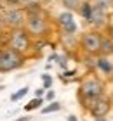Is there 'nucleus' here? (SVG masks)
Segmentation results:
<instances>
[{
  "instance_id": "1",
  "label": "nucleus",
  "mask_w": 113,
  "mask_h": 121,
  "mask_svg": "<svg viewBox=\"0 0 113 121\" xmlns=\"http://www.w3.org/2000/svg\"><path fill=\"white\" fill-rule=\"evenodd\" d=\"M103 95V83L98 78H87L78 88V100L84 107H89L98 97Z\"/></svg>"
},
{
  "instance_id": "2",
  "label": "nucleus",
  "mask_w": 113,
  "mask_h": 121,
  "mask_svg": "<svg viewBox=\"0 0 113 121\" xmlns=\"http://www.w3.org/2000/svg\"><path fill=\"white\" fill-rule=\"evenodd\" d=\"M5 47L12 48L18 54L26 56L33 48V42H31V36L26 33L25 28H18V30H10V33L7 35V45Z\"/></svg>"
},
{
  "instance_id": "3",
  "label": "nucleus",
  "mask_w": 113,
  "mask_h": 121,
  "mask_svg": "<svg viewBox=\"0 0 113 121\" xmlns=\"http://www.w3.org/2000/svg\"><path fill=\"white\" fill-rule=\"evenodd\" d=\"M26 64V56L18 54L9 47H4L0 50V73H10V71L21 69Z\"/></svg>"
},
{
  "instance_id": "4",
  "label": "nucleus",
  "mask_w": 113,
  "mask_h": 121,
  "mask_svg": "<svg viewBox=\"0 0 113 121\" xmlns=\"http://www.w3.org/2000/svg\"><path fill=\"white\" fill-rule=\"evenodd\" d=\"M25 30L30 36H35V38H44L49 31V23L44 16L38 12V14H30L26 16V21H25Z\"/></svg>"
},
{
  "instance_id": "5",
  "label": "nucleus",
  "mask_w": 113,
  "mask_h": 121,
  "mask_svg": "<svg viewBox=\"0 0 113 121\" xmlns=\"http://www.w3.org/2000/svg\"><path fill=\"white\" fill-rule=\"evenodd\" d=\"M5 26H9L10 30H18V28H25V21H26V12L25 9L19 7H9L5 9V12L2 14Z\"/></svg>"
},
{
  "instance_id": "6",
  "label": "nucleus",
  "mask_w": 113,
  "mask_h": 121,
  "mask_svg": "<svg viewBox=\"0 0 113 121\" xmlns=\"http://www.w3.org/2000/svg\"><path fill=\"white\" fill-rule=\"evenodd\" d=\"M101 40H103V36H101L99 33H96V31H87V33H84V35L80 36V48H82L85 54H90V56L99 54Z\"/></svg>"
},
{
  "instance_id": "7",
  "label": "nucleus",
  "mask_w": 113,
  "mask_h": 121,
  "mask_svg": "<svg viewBox=\"0 0 113 121\" xmlns=\"http://www.w3.org/2000/svg\"><path fill=\"white\" fill-rule=\"evenodd\" d=\"M110 109H111V100L108 97H98L96 100L89 106V111L90 114H92V118L94 119H101V118H104L106 114L110 112Z\"/></svg>"
},
{
  "instance_id": "8",
  "label": "nucleus",
  "mask_w": 113,
  "mask_h": 121,
  "mask_svg": "<svg viewBox=\"0 0 113 121\" xmlns=\"http://www.w3.org/2000/svg\"><path fill=\"white\" fill-rule=\"evenodd\" d=\"M58 24L64 35H75L77 33V23L73 17V12H70V10H64L58 16Z\"/></svg>"
},
{
  "instance_id": "9",
  "label": "nucleus",
  "mask_w": 113,
  "mask_h": 121,
  "mask_svg": "<svg viewBox=\"0 0 113 121\" xmlns=\"http://www.w3.org/2000/svg\"><path fill=\"white\" fill-rule=\"evenodd\" d=\"M87 23H90L92 26H96V28L104 26L106 24V12H103V10H99L98 7H94V5H92V12H90Z\"/></svg>"
},
{
  "instance_id": "10",
  "label": "nucleus",
  "mask_w": 113,
  "mask_h": 121,
  "mask_svg": "<svg viewBox=\"0 0 113 121\" xmlns=\"http://www.w3.org/2000/svg\"><path fill=\"white\" fill-rule=\"evenodd\" d=\"M96 68H98L99 71H103L104 74H108V76L113 74V62L108 60L106 57H98L96 59Z\"/></svg>"
},
{
  "instance_id": "11",
  "label": "nucleus",
  "mask_w": 113,
  "mask_h": 121,
  "mask_svg": "<svg viewBox=\"0 0 113 121\" xmlns=\"http://www.w3.org/2000/svg\"><path fill=\"white\" fill-rule=\"evenodd\" d=\"M99 52L104 54V56H111V54H113V42L108 40V38H103V40H101Z\"/></svg>"
},
{
  "instance_id": "12",
  "label": "nucleus",
  "mask_w": 113,
  "mask_h": 121,
  "mask_svg": "<svg viewBox=\"0 0 113 121\" xmlns=\"http://www.w3.org/2000/svg\"><path fill=\"white\" fill-rule=\"evenodd\" d=\"M111 5H113V0H96L94 2V7H98L99 10H103L106 14L111 10Z\"/></svg>"
},
{
  "instance_id": "13",
  "label": "nucleus",
  "mask_w": 113,
  "mask_h": 121,
  "mask_svg": "<svg viewBox=\"0 0 113 121\" xmlns=\"http://www.w3.org/2000/svg\"><path fill=\"white\" fill-rule=\"evenodd\" d=\"M77 12H80V16L87 21V19H89V16H90V12H92V4H89V2L80 4V7H78Z\"/></svg>"
},
{
  "instance_id": "14",
  "label": "nucleus",
  "mask_w": 113,
  "mask_h": 121,
  "mask_svg": "<svg viewBox=\"0 0 113 121\" xmlns=\"http://www.w3.org/2000/svg\"><path fill=\"white\" fill-rule=\"evenodd\" d=\"M44 102H45V100H44V97H35L30 104H26V106H25V111H35V109L42 107V104H44Z\"/></svg>"
},
{
  "instance_id": "15",
  "label": "nucleus",
  "mask_w": 113,
  "mask_h": 121,
  "mask_svg": "<svg viewBox=\"0 0 113 121\" xmlns=\"http://www.w3.org/2000/svg\"><path fill=\"white\" fill-rule=\"evenodd\" d=\"M61 4L64 5L66 10H70V12H73V10H78V7H80V0H61Z\"/></svg>"
},
{
  "instance_id": "16",
  "label": "nucleus",
  "mask_w": 113,
  "mask_h": 121,
  "mask_svg": "<svg viewBox=\"0 0 113 121\" xmlns=\"http://www.w3.org/2000/svg\"><path fill=\"white\" fill-rule=\"evenodd\" d=\"M61 111V104L59 102H50L47 107H44L42 109V114H49V112H58Z\"/></svg>"
},
{
  "instance_id": "17",
  "label": "nucleus",
  "mask_w": 113,
  "mask_h": 121,
  "mask_svg": "<svg viewBox=\"0 0 113 121\" xmlns=\"http://www.w3.org/2000/svg\"><path fill=\"white\" fill-rule=\"evenodd\" d=\"M28 90H30V88H28V86H25V88H21V90L16 92V93H12V95H10V102H18L19 99H23V97L28 93Z\"/></svg>"
},
{
  "instance_id": "18",
  "label": "nucleus",
  "mask_w": 113,
  "mask_h": 121,
  "mask_svg": "<svg viewBox=\"0 0 113 121\" xmlns=\"http://www.w3.org/2000/svg\"><path fill=\"white\" fill-rule=\"evenodd\" d=\"M42 81H44V90H50V86H52V76L50 74H42Z\"/></svg>"
},
{
  "instance_id": "19",
  "label": "nucleus",
  "mask_w": 113,
  "mask_h": 121,
  "mask_svg": "<svg viewBox=\"0 0 113 121\" xmlns=\"http://www.w3.org/2000/svg\"><path fill=\"white\" fill-rule=\"evenodd\" d=\"M54 97H56L54 90H45V99L44 100H54Z\"/></svg>"
},
{
  "instance_id": "20",
  "label": "nucleus",
  "mask_w": 113,
  "mask_h": 121,
  "mask_svg": "<svg viewBox=\"0 0 113 121\" xmlns=\"http://www.w3.org/2000/svg\"><path fill=\"white\" fill-rule=\"evenodd\" d=\"M5 45H7V35L4 36V35H2V31H0V50H2Z\"/></svg>"
},
{
  "instance_id": "21",
  "label": "nucleus",
  "mask_w": 113,
  "mask_h": 121,
  "mask_svg": "<svg viewBox=\"0 0 113 121\" xmlns=\"http://www.w3.org/2000/svg\"><path fill=\"white\" fill-rule=\"evenodd\" d=\"M44 93H45V90H44V88H38V90L35 92V97H44Z\"/></svg>"
},
{
  "instance_id": "22",
  "label": "nucleus",
  "mask_w": 113,
  "mask_h": 121,
  "mask_svg": "<svg viewBox=\"0 0 113 121\" xmlns=\"http://www.w3.org/2000/svg\"><path fill=\"white\" fill-rule=\"evenodd\" d=\"M5 28V23H4V17H2V14H0V31H2Z\"/></svg>"
},
{
  "instance_id": "23",
  "label": "nucleus",
  "mask_w": 113,
  "mask_h": 121,
  "mask_svg": "<svg viewBox=\"0 0 113 121\" xmlns=\"http://www.w3.org/2000/svg\"><path fill=\"white\" fill-rule=\"evenodd\" d=\"M16 2H18V4H30L31 0H16Z\"/></svg>"
},
{
  "instance_id": "24",
  "label": "nucleus",
  "mask_w": 113,
  "mask_h": 121,
  "mask_svg": "<svg viewBox=\"0 0 113 121\" xmlns=\"http://www.w3.org/2000/svg\"><path fill=\"white\" fill-rule=\"evenodd\" d=\"M68 121H78V119H77L75 116H68Z\"/></svg>"
},
{
  "instance_id": "25",
  "label": "nucleus",
  "mask_w": 113,
  "mask_h": 121,
  "mask_svg": "<svg viewBox=\"0 0 113 121\" xmlns=\"http://www.w3.org/2000/svg\"><path fill=\"white\" fill-rule=\"evenodd\" d=\"M4 88H5V86H4V85H0V90H4Z\"/></svg>"
}]
</instances>
